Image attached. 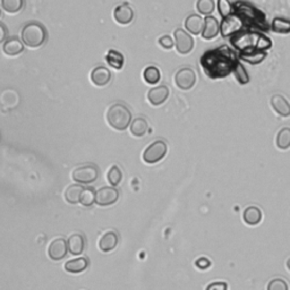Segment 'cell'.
<instances>
[{
	"instance_id": "obj_31",
	"label": "cell",
	"mask_w": 290,
	"mask_h": 290,
	"mask_svg": "<svg viewBox=\"0 0 290 290\" xmlns=\"http://www.w3.org/2000/svg\"><path fill=\"white\" fill-rule=\"evenodd\" d=\"M143 79L147 84H157L161 79L160 70L156 66H149L144 69Z\"/></svg>"
},
{
	"instance_id": "obj_6",
	"label": "cell",
	"mask_w": 290,
	"mask_h": 290,
	"mask_svg": "<svg viewBox=\"0 0 290 290\" xmlns=\"http://www.w3.org/2000/svg\"><path fill=\"white\" fill-rule=\"evenodd\" d=\"M168 152V145L165 141L158 140L146 147L143 153V160L149 165H154L161 161Z\"/></svg>"
},
{
	"instance_id": "obj_25",
	"label": "cell",
	"mask_w": 290,
	"mask_h": 290,
	"mask_svg": "<svg viewBox=\"0 0 290 290\" xmlns=\"http://www.w3.org/2000/svg\"><path fill=\"white\" fill-rule=\"evenodd\" d=\"M84 190L83 186H81L79 184L70 185L65 190V200L70 204H78L80 203L82 191Z\"/></svg>"
},
{
	"instance_id": "obj_15",
	"label": "cell",
	"mask_w": 290,
	"mask_h": 290,
	"mask_svg": "<svg viewBox=\"0 0 290 290\" xmlns=\"http://www.w3.org/2000/svg\"><path fill=\"white\" fill-rule=\"evenodd\" d=\"M90 79L93 85L98 87L106 86L111 80V73L108 68L103 66H98L91 72Z\"/></svg>"
},
{
	"instance_id": "obj_17",
	"label": "cell",
	"mask_w": 290,
	"mask_h": 290,
	"mask_svg": "<svg viewBox=\"0 0 290 290\" xmlns=\"http://www.w3.org/2000/svg\"><path fill=\"white\" fill-rule=\"evenodd\" d=\"M119 242L118 234L116 231H107L101 236L99 239V248L103 252V253H108L111 252L117 247Z\"/></svg>"
},
{
	"instance_id": "obj_19",
	"label": "cell",
	"mask_w": 290,
	"mask_h": 290,
	"mask_svg": "<svg viewBox=\"0 0 290 290\" xmlns=\"http://www.w3.org/2000/svg\"><path fill=\"white\" fill-rule=\"evenodd\" d=\"M220 32V25L218 23V20L213 16H206L204 20V27L202 31V36L205 40H212Z\"/></svg>"
},
{
	"instance_id": "obj_8",
	"label": "cell",
	"mask_w": 290,
	"mask_h": 290,
	"mask_svg": "<svg viewBox=\"0 0 290 290\" xmlns=\"http://www.w3.org/2000/svg\"><path fill=\"white\" fill-rule=\"evenodd\" d=\"M175 83L182 91H189L196 83V74L191 68L184 67L175 75Z\"/></svg>"
},
{
	"instance_id": "obj_9",
	"label": "cell",
	"mask_w": 290,
	"mask_h": 290,
	"mask_svg": "<svg viewBox=\"0 0 290 290\" xmlns=\"http://www.w3.org/2000/svg\"><path fill=\"white\" fill-rule=\"evenodd\" d=\"M175 47L180 54H188L194 49V40L183 29H177L173 33Z\"/></svg>"
},
{
	"instance_id": "obj_12",
	"label": "cell",
	"mask_w": 290,
	"mask_h": 290,
	"mask_svg": "<svg viewBox=\"0 0 290 290\" xmlns=\"http://www.w3.org/2000/svg\"><path fill=\"white\" fill-rule=\"evenodd\" d=\"M134 9L127 3L120 4L113 9V20L116 21L119 25L130 24L134 20Z\"/></svg>"
},
{
	"instance_id": "obj_33",
	"label": "cell",
	"mask_w": 290,
	"mask_h": 290,
	"mask_svg": "<svg viewBox=\"0 0 290 290\" xmlns=\"http://www.w3.org/2000/svg\"><path fill=\"white\" fill-rule=\"evenodd\" d=\"M95 190L93 189L92 187L89 188H84V190L82 191V195H81V200H80V203L83 205V206H92L93 204L95 203Z\"/></svg>"
},
{
	"instance_id": "obj_2",
	"label": "cell",
	"mask_w": 290,
	"mask_h": 290,
	"mask_svg": "<svg viewBox=\"0 0 290 290\" xmlns=\"http://www.w3.org/2000/svg\"><path fill=\"white\" fill-rule=\"evenodd\" d=\"M231 43L235 48L238 49V50L242 52L253 50V49H255V50L265 51L272 47V41L269 37L261 33H256V32L250 31L242 32V33L239 32L236 35H234Z\"/></svg>"
},
{
	"instance_id": "obj_24",
	"label": "cell",
	"mask_w": 290,
	"mask_h": 290,
	"mask_svg": "<svg viewBox=\"0 0 290 290\" xmlns=\"http://www.w3.org/2000/svg\"><path fill=\"white\" fill-rule=\"evenodd\" d=\"M240 58H242L244 62L248 63L250 65H257L261 64L263 60L266 58V52L262 51V50H247V51H243L240 53Z\"/></svg>"
},
{
	"instance_id": "obj_26",
	"label": "cell",
	"mask_w": 290,
	"mask_h": 290,
	"mask_svg": "<svg viewBox=\"0 0 290 290\" xmlns=\"http://www.w3.org/2000/svg\"><path fill=\"white\" fill-rule=\"evenodd\" d=\"M244 221L249 226H256L262 220V211L257 206H248L244 211Z\"/></svg>"
},
{
	"instance_id": "obj_5",
	"label": "cell",
	"mask_w": 290,
	"mask_h": 290,
	"mask_svg": "<svg viewBox=\"0 0 290 290\" xmlns=\"http://www.w3.org/2000/svg\"><path fill=\"white\" fill-rule=\"evenodd\" d=\"M106 118L111 128L122 132L128 128L132 123V112L123 103H114L109 107Z\"/></svg>"
},
{
	"instance_id": "obj_28",
	"label": "cell",
	"mask_w": 290,
	"mask_h": 290,
	"mask_svg": "<svg viewBox=\"0 0 290 290\" xmlns=\"http://www.w3.org/2000/svg\"><path fill=\"white\" fill-rule=\"evenodd\" d=\"M271 29L273 32L279 34H289L290 33V20L284 17L273 18Z\"/></svg>"
},
{
	"instance_id": "obj_32",
	"label": "cell",
	"mask_w": 290,
	"mask_h": 290,
	"mask_svg": "<svg viewBox=\"0 0 290 290\" xmlns=\"http://www.w3.org/2000/svg\"><path fill=\"white\" fill-rule=\"evenodd\" d=\"M215 0H198L196 4V9L199 10V13L205 16H210L215 12Z\"/></svg>"
},
{
	"instance_id": "obj_23",
	"label": "cell",
	"mask_w": 290,
	"mask_h": 290,
	"mask_svg": "<svg viewBox=\"0 0 290 290\" xmlns=\"http://www.w3.org/2000/svg\"><path fill=\"white\" fill-rule=\"evenodd\" d=\"M129 130L130 134L135 136V138H143L147 133V130H149V124H147L145 118L138 117L132 120V123L129 125Z\"/></svg>"
},
{
	"instance_id": "obj_42",
	"label": "cell",
	"mask_w": 290,
	"mask_h": 290,
	"mask_svg": "<svg viewBox=\"0 0 290 290\" xmlns=\"http://www.w3.org/2000/svg\"><path fill=\"white\" fill-rule=\"evenodd\" d=\"M287 267H288V270L290 271V259L287 261Z\"/></svg>"
},
{
	"instance_id": "obj_11",
	"label": "cell",
	"mask_w": 290,
	"mask_h": 290,
	"mask_svg": "<svg viewBox=\"0 0 290 290\" xmlns=\"http://www.w3.org/2000/svg\"><path fill=\"white\" fill-rule=\"evenodd\" d=\"M119 199V191L113 187H109V186H105V187L100 188L96 190L95 194V203L100 206H109L116 203Z\"/></svg>"
},
{
	"instance_id": "obj_21",
	"label": "cell",
	"mask_w": 290,
	"mask_h": 290,
	"mask_svg": "<svg viewBox=\"0 0 290 290\" xmlns=\"http://www.w3.org/2000/svg\"><path fill=\"white\" fill-rule=\"evenodd\" d=\"M185 27H186V30L190 32L191 34L199 35L200 33H202V31H203L204 20L199 15H195V14L189 15L185 21Z\"/></svg>"
},
{
	"instance_id": "obj_27",
	"label": "cell",
	"mask_w": 290,
	"mask_h": 290,
	"mask_svg": "<svg viewBox=\"0 0 290 290\" xmlns=\"http://www.w3.org/2000/svg\"><path fill=\"white\" fill-rule=\"evenodd\" d=\"M106 62L113 69H122L124 67L125 59L122 53L117 50H109L106 56Z\"/></svg>"
},
{
	"instance_id": "obj_13",
	"label": "cell",
	"mask_w": 290,
	"mask_h": 290,
	"mask_svg": "<svg viewBox=\"0 0 290 290\" xmlns=\"http://www.w3.org/2000/svg\"><path fill=\"white\" fill-rule=\"evenodd\" d=\"M68 253L67 242L64 238L53 239L48 247V255L52 261L63 260Z\"/></svg>"
},
{
	"instance_id": "obj_41",
	"label": "cell",
	"mask_w": 290,
	"mask_h": 290,
	"mask_svg": "<svg viewBox=\"0 0 290 290\" xmlns=\"http://www.w3.org/2000/svg\"><path fill=\"white\" fill-rule=\"evenodd\" d=\"M7 36H8V30H7L6 25L0 23V45L6 41Z\"/></svg>"
},
{
	"instance_id": "obj_40",
	"label": "cell",
	"mask_w": 290,
	"mask_h": 290,
	"mask_svg": "<svg viewBox=\"0 0 290 290\" xmlns=\"http://www.w3.org/2000/svg\"><path fill=\"white\" fill-rule=\"evenodd\" d=\"M196 266H198L199 269L205 270V269H207V267L211 266V262H210V260L205 259V257H201V259L196 261Z\"/></svg>"
},
{
	"instance_id": "obj_30",
	"label": "cell",
	"mask_w": 290,
	"mask_h": 290,
	"mask_svg": "<svg viewBox=\"0 0 290 290\" xmlns=\"http://www.w3.org/2000/svg\"><path fill=\"white\" fill-rule=\"evenodd\" d=\"M277 146L280 150H287L290 147V128L284 127L279 130L277 135Z\"/></svg>"
},
{
	"instance_id": "obj_7",
	"label": "cell",
	"mask_w": 290,
	"mask_h": 290,
	"mask_svg": "<svg viewBox=\"0 0 290 290\" xmlns=\"http://www.w3.org/2000/svg\"><path fill=\"white\" fill-rule=\"evenodd\" d=\"M99 177V170L93 165H85L76 168L72 173V178L78 184H91Z\"/></svg>"
},
{
	"instance_id": "obj_36",
	"label": "cell",
	"mask_w": 290,
	"mask_h": 290,
	"mask_svg": "<svg viewBox=\"0 0 290 290\" xmlns=\"http://www.w3.org/2000/svg\"><path fill=\"white\" fill-rule=\"evenodd\" d=\"M218 10L223 18L230 16L233 13V7L229 0H218Z\"/></svg>"
},
{
	"instance_id": "obj_4",
	"label": "cell",
	"mask_w": 290,
	"mask_h": 290,
	"mask_svg": "<svg viewBox=\"0 0 290 290\" xmlns=\"http://www.w3.org/2000/svg\"><path fill=\"white\" fill-rule=\"evenodd\" d=\"M22 42L30 49H37L45 45L48 39V32L46 27L37 22L27 23L21 32Z\"/></svg>"
},
{
	"instance_id": "obj_1",
	"label": "cell",
	"mask_w": 290,
	"mask_h": 290,
	"mask_svg": "<svg viewBox=\"0 0 290 290\" xmlns=\"http://www.w3.org/2000/svg\"><path fill=\"white\" fill-rule=\"evenodd\" d=\"M237 57L227 46L205 52L201 58V64L205 74L211 79H222L233 73Z\"/></svg>"
},
{
	"instance_id": "obj_38",
	"label": "cell",
	"mask_w": 290,
	"mask_h": 290,
	"mask_svg": "<svg viewBox=\"0 0 290 290\" xmlns=\"http://www.w3.org/2000/svg\"><path fill=\"white\" fill-rule=\"evenodd\" d=\"M158 42H159V45H160L163 49H167V50H170V49H172V47L175 46L173 40L171 39V36H169V35L161 36Z\"/></svg>"
},
{
	"instance_id": "obj_34",
	"label": "cell",
	"mask_w": 290,
	"mask_h": 290,
	"mask_svg": "<svg viewBox=\"0 0 290 290\" xmlns=\"http://www.w3.org/2000/svg\"><path fill=\"white\" fill-rule=\"evenodd\" d=\"M107 179H108V182L113 186V187H114V186L119 185L120 182L123 180V172L119 169V167L112 166L110 169H109L108 175H107Z\"/></svg>"
},
{
	"instance_id": "obj_35",
	"label": "cell",
	"mask_w": 290,
	"mask_h": 290,
	"mask_svg": "<svg viewBox=\"0 0 290 290\" xmlns=\"http://www.w3.org/2000/svg\"><path fill=\"white\" fill-rule=\"evenodd\" d=\"M233 73L235 74V78L239 82L240 84H247L249 82V78L247 73H246V69L244 68V66L240 63H236L234 67Z\"/></svg>"
},
{
	"instance_id": "obj_10",
	"label": "cell",
	"mask_w": 290,
	"mask_h": 290,
	"mask_svg": "<svg viewBox=\"0 0 290 290\" xmlns=\"http://www.w3.org/2000/svg\"><path fill=\"white\" fill-rule=\"evenodd\" d=\"M244 27V23L237 15H230L223 18L220 25V32L223 37L234 36L239 33Z\"/></svg>"
},
{
	"instance_id": "obj_20",
	"label": "cell",
	"mask_w": 290,
	"mask_h": 290,
	"mask_svg": "<svg viewBox=\"0 0 290 290\" xmlns=\"http://www.w3.org/2000/svg\"><path fill=\"white\" fill-rule=\"evenodd\" d=\"M68 252L72 255H80L83 253L85 248V238L82 234H73L70 235L67 240Z\"/></svg>"
},
{
	"instance_id": "obj_18",
	"label": "cell",
	"mask_w": 290,
	"mask_h": 290,
	"mask_svg": "<svg viewBox=\"0 0 290 290\" xmlns=\"http://www.w3.org/2000/svg\"><path fill=\"white\" fill-rule=\"evenodd\" d=\"M271 106L279 116L287 118L290 116V103L283 95L276 94L271 98Z\"/></svg>"
},
{
	"instance_id": "obj_39",
	"label": "cell",
	"mask_w": 290,
	"mask_h": 290,
	"mask_svg": "<svg viewBox=\"0 0 290 290\" xmlns=\"http://www.w3.org/2000/svg\"><path fill=\"white\" fill-rule=\"evenodd\" d=\"M206 290H228V284L227 282H223V281L212 282L211 284L207 286Z\"/></svg>"
},
{
	"instance_id": "obj_14",
	"label": "cell",
	"mask_w": 290,
	"mask_h": 290,
	"mask_svg": "<svg viewBox=\"0 0 290 290\" xmlns=\"http://www.w3.org/2000/svg\"><path fill=\"white\" fill-rule=\"evenodd\" d=\"M169 96V89L166 85H160L157 87H153L147 93V100L152 106L158 107L161 106L162 103H165Z\"/></svg>"
},
{
	"instance_id": "obj_43",
	"label": "cell",
	"mask_w": 290,
	"mask_h": 290,
	"mask_svg": "<svg viewBox=\"0 0 290 290\" xmlns=\"http://www.w3.org/2000/svg\"><path fill=\"white\" fill-rule=\"evenodd\" d=\"M0 15H2V12H0Z\"/></svg>"
},
{
	"instance_id": "obj_22",
	"label": "cell",
	"mask_w": 290,
	"mask_h": 290,
	"mask_svg": "<svg viewBox=\"0 0 290 290\" xmlns=\"http://www.w3.org/2000/svg\"><path fill=\"white\" fill-rule=\"evenodd\" d=\"M89 266V260L86 257H78V259L69 260L64 265V269L69 273H81L87 269Z\"/></svg>"
},
{
	"instance_id": "obj_16",
	"label": "cell",
	"mask_w": 290,
	"mask_h": 290,
	"mask_svg": "<svg viewBox=\"0 0 290 290\" xmlns=\"http://www.w3.org/2000/svg\"><path fill=\"white\" fill-rule=\"evenodd\" d=\"M24 50V43L22 42L18 37H10L6 40L3 45V52L6 54L7 57H16L23 52Z\"/></svg>"
},
{
	"instance_id": "obj_29",
	"label": "cell",
	"mask_w": 290,
	"mask_h": 290,
	"mask_svg": "<svg viewBox=\"0 0 290 290\" xmlns=\"http://www.w3.org/2000/svg\"><path fill=\"white\" fill-rule=\"evenodd\" d=\"M24 7V0H2V8L9 15L18 14Z\"/></svg>"
},
{
	"instance_id": "obj_37",
	"label": "cell",
	"mask_w": 290,
	"mask_h": 290,
	"mask_svg": "<svg viewBox=\"0 0 290 290\" xmlns=\"http://www.w3.org/2000/svg\"><path fill=\"white\" fill-rule=\"evenodd\" d=\"M267 290H289V286L284 279L276 278L269 282Z\"/></svg>"
},
{
	"instance_id": "obj_3",
	"label": "cell",
	"mask_w": 290,
	"mask_h": 290,
	"mask_svg": "<svg viewBox=\"0 0 290 290\" xmlns=\"http://www.w3.org/2000/svg\"><path fill=\"white\" fill-rule=\"evenodd\" d=\"M235 15L242 20L244 26H247L248 29H259L266 31L269 29L265 15L260 9L252 6L250 4L244 2H237L234 6Z\"/></svg>"
}]
</instances>
